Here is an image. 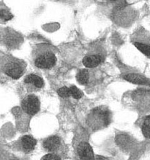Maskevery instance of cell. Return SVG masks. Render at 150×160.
I'll return each mask as SVG.
<instances>
[{
	"label": "cell",
	"instance_id": "cell-1",
	"mask_svg": "<svg viewBox=\"0 0 150 160\" xmlns=\"http://www.w3.org/2000/svg\"><path fill=\"white\" fill-rule=\"evenodd\" d=\"M32 60L35 66L40 69L52 68L56 62L55 50L48 44H39L32 51Z\"/></svg>",
	"mask_w": 150,
	"mask_h": 160
},
{
	"label": "cell",
	"instance_id": "cell-2",
	"mask_svg": "<svg viewBox=\"0 0 150 160\" xmlns=\"http://www.w3.org/2000/svg\"><path fill=\"white\" fill-rule=\"evenodd\" d=\"M26 69V64L23 59L10 54L1 56V70L4 74L14 79L21 78Z\"/></svg>",
	"mask_w": 150,
	"mask_h": 160
},
{
	"label": "cell",
	"instance_id": "cell-3",
	"mask_svg": "<svg viewBox=\"0 0 150 160\" xmlns=\"http://www.w3.org/2000/svg\"><path fill=\"white\" fill-rule=\"evenodd\" d=\"M110 119V114L109 109L104 106H98L88 112L86 122L91 130L96 131L107 126Z\"/></svg>",
	"mask_w": 150,
	"mask_h": 160
},
{
	"label": "cell",
	"instance_id": "cell-4",
	"mask_svg": "<svg viewBox=\"0 0 150 160\" xmlns=\"http://www.w3.org/2000/svg\"><path fill=\"white\" fill-rule=\"evenodd\" d=\"M105 52L99 42H94L89 46L82 62L86 68H92L100 65L105 60Z\"/></svg>",
	"mask_w": 150,
	"mask_h": 160
},
{
	"label": "cell",
	"instance_id": "cell-5",
	"mask_svg": "<svg viewBox=\"0 0 150 160\" xmlns=\"http://www.w3.org/2000/svg\"><path fill=\"white\" fill-rule=\"evenodd\" d=\"M1 40L5 46L11 49L19 47L23 41V38L18 32L11 28H5L1 31Z\"/></svg>",
	"mask_w": 150,
	"mask_h": 160
},
{
	"label": "cell",
	"instance_id": "cell-6",
	"mask_svg": "<svg viewBox=\"0 0 150 160\" xmlns=\"http://www.w3.org/2000/svg\"><path fill=\"white\" fill-rule=\"evenodd\" d=\"M22 110L28 115L36 114L40 109V102L38 98L34 94H29L23 98L21 101Z\"/></svg>",
	"mask_w": 150,
	"mask_h": 160
},
{
	"label": "cell",
	"instance_id": "cell-7",
	"mask_svg": "<svg viewBox=\"0 0 150 160\" xmlns=\"http://www.w3.org/2000/svg\"><path fill=\"white\" fill-rule=\"evenodd\" d=\"M77 152L80 160H95L92 147L86 141H82L78 144Z\"/></svg>",
	"mask_w": 150,
	"mask_h": 160
},
{
	"label": "cell",
	"instance_id": "cell-8",
	"mask_svg": "<svg viewBox=\"0 0 150 160\" xmlns=\"http://www.w3.org/2000/svg\"><path fill=\"white\" fill-rule=\"evenodd\" d=\"M123 78L128 82L138 85L150 86V81L142 74L136 72H127L123 74Z\"/></svg>",
	"mask_w": 150,
	"mask_h": 160
},
{
	"label": "cell",
	"instance_id": "cell-9",
	"mask_svg": "<svg viewBox=\"0 0 150 160\" xmlns=\"http://www.w3.org/2000/svg\"><path fill=\"white\" fill-rule=\"evenodd\" d=\"M60 145V140L58 137L52 136L45 139L43 142L45 149L48 151H52L56 149Z\"/></svg>",
	"mask_w": 150,
	"mask_h": 160
},
{
	"label": "cell",
	"instance_id": "cell-10",
	"mask_svg": "<svg viewBox=\"0 0 150 160\" xmlns=\"http://www.w3.org/2000/svg\"><path fill=\"white\" fill-rule=\"evenodd\" d=\"M36 140L29 135H26L22 137L21 139V144L23 148L28 152L34 149L36 146Z\"/></svg>",
	"mask_w": 150,
	"mask_h": 160
},
{
	"label": "cell",
	"instance_id": "cell-11",
	"mask_svg": "<svg viewBox=\"0 0 150 160\" xmlns=\"http://www.w3.org/2000/svg\"><path fill=\"white\" fill-rule=\"evenodd\" d=\"M24 82L31 84L38 88H41L44 85L43 79L39 76L35 74H30L28 75L24 79Z\"/></svg>",
	"mask_w": 150,
	"mask_h": 160
},
{
	"label": "cell",
	"instance_id": "cell-12",
	"mask_svg": "<svg viewBox=\"0 0 150 160\" xmlns=\"http://www.w3.org/2000/svg\"><path fill=\"white\" fill-rule=\"evenodd\" d=\"M76 79L78 82L82 85L88 84L89 80V72L86 69H80L76 75Z\"/></svg>",
	"mask_w": 150,
	"mask_h": 160
},
{
	"label": "cell",
	"instance_id": "cell-13",
	"mask_svg": "<svg viewBox=\"0 0 150 160\" xmlns=\"http://www.w3.org/2000/svg\"><path fill=\"white\" fill-rule=\"evenodd\" d=\"M133 44L144 55L150 58V45L139 41H134Z\"/></svg>",
	"mask_w": 150,
	"mask_h": 160
},
{
	"label": "cell",
	"instance_id": "cell-14",
	"mask_svg": "<svg viewBox=\"0 0 150 160\" xmlns=\"http://www.w3.org/2000/svg\"><path fill=\"white\" fill-rule=\"evenodd\" d=\"M142 132L144 137L150 138V116L145 118L142 125Z\"/></svg>",
	"mask_w": 150,
	"mask_h": 160
},
{
	"label": "cell",
	"instance_id": "cell-15",
	"mask_svg": "<svg viewBox=\"0 0 150 160\" xmlns=\"http://www.w3.org/2000/svg\"><path fill=\"white\" fill-rule=\"evenodd\" d=\"M0 16L1 20H3L4 21H9L13 17L10 11L6 7H5V6L3 7L2 5L1 6L0 8Z\"/></svg>",
	"mask_w": 150,
	"mask_h": 160
},
{
	"label": "cell",
	"instance_id": "cell-16",
	"mask_svg": "<svg viewBox=\"0 0 150 160\" xmlns=\"http://www.w3.org/2000/svg\"><path fill=\"white\" fill-rule=\"evenodd\" d=\"M69 88L70 91V96H72L74 99H79L82 97L83 93L77 87L75 86H72Z\"/></svg>",
	"mask_w": 150,
	"mask_h": 160
},
{
	"label": "cell",
	"instance_id": "cell-17",
	"mask_svg": "<svg viewBox=\"0 0 150 160\" xmlns=\"http://www.w3.org/2000/svg\"><path fill=\"white\" fill-rule=\"evenodd\" d=\"M58 94L62 98H68L70 96V88L67 86H62L57 91Z\"/></svg>",
	"mask_w": 150,
	"mask_h": 160
},
{
	"label": "cell",
	"instance_id": "cell-18",
	"mask_svg": "<svg viewBox=\"0 0 150 160\" xmlns=\"http://www.w3.org/2000/svg\"><path fill=\"white\" fill-rule=\"evenodd\" d=\"M41 160H60L58 156L54 154H48L44 156Z\"/></svg>",
	"mask_w": 150,
	"mask_h": 160
},
{
	"label": "cell",
	"instance_id": "cell-19",
	"mask_svg": "<svg viewBox=\"0 0 150 160\" xmlns=\"http://www.w3.org/2000/svg\"><path fill=\"white\" fill-rule=\"evenodd\" d=\"M95 160H104V159L100 156L95 157Z\"/></svg>",
	"mask_w": 150,
	"mask_h": 160
}]
</instances>
